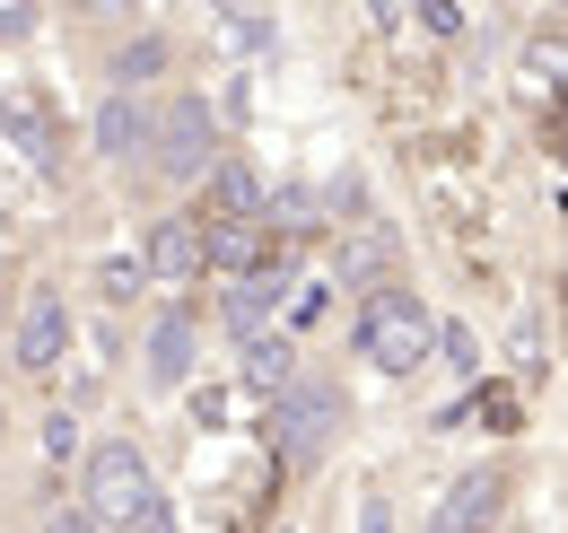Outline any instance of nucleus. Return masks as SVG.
Listing matches in <instances>:
<instances>
[{
  "mask_svg": "<svg viewBox=\"0 0 568 533\" xmlns=\"http://www.w3.org/2000/svg\"><path fill=\"white\" fill-rule=\"evenodd\" d=\"M88 516L97 525H123V533H166V499H158V481H149L132 438H105L88 455Z\"/></svg>",
  "mask_w": 568,
  "mask_h": 533,
  "instance_id": "nucleus-1",
  "label": "nucleus"
},
{
  "mask_svg": "<svg viewBox=\"0 0 568 533\" xmlns=\"http://www.w3.org/2000/svg\"><path fill=\"white\" fill-rule=\"evenodd\" d=\"M428 350H437V324H428V306L412 289H367V306H358V359H376L385 376H412Z\"/></svg>",
  "mask_w": 568,
  "mask_h": 533,
  "instance_id": "nucleus-2",
  "label": "nucleus"
},
{
  "mask_svg": "<svg viewBox=\"0 0 568 533\" xmlns=\"http://www.w3.org/2000/svg\"><path fill=\"white\" fill-rule=\"evenodd\" d=\"M342 411L351 402L333 394V385H315V376H288L281 394H272V446H281V464H324V446H333V429H342Z\"/></svg>",
  "mask_w": 568,
  "mask_h": 533,
  "instance_id": "nucleus-3",
  "label": "nucleus"
},
{
  "mask_svg": "<svg viewBox=\"0 0 568 533\" xmlns=\"http://www.w3.org/2000/svg\"><path fill=\"white\" fill-rule=\"evenodd\" d=\"M149 149H158V175H175V184H193L202 167L219 158V123L202 97H175L158 123H149Z\"/></svg>",
  "mask_w": 568,
  "mask_h": 533,
  "instance_id": "nucleus-4",
  "label": "nucleus"
},
{
  "mask_svg": "<svg viewBox=\"0 0 568 533\" xmlns=\"http://www.w3.org/2000/svg\"><path fill=\"white\" fill-rule=\"evenodd\" d=\"M62 350H71V306H62V289H36L27 298V324H18V368L27 376H53Z\"/></svg>",
  "mask_w": 568,
  "mask_h": 533,
  "instance_id": "nucleus-5",
  "label": "nucleus"
},
{
  "mask_svg": "<svg viewBox=\"0 0 568 533\" xmlns=\"http://www.w3.org/2000/svg\"><path fill=\"white\" fill-rule=\"evenodd\" d=\"M498 507H507V472H464V481L446 490V507L428 516V533H490Z\"/></svg>",
  "mask_w": 568,
  "mask_h": 533,
  "instance_id": "nucleus-6",
  "label": "nucleus"
},
{
  "mask_svg": "<svg viewBox=\"0 0 568 533\" xmlns=\"http://www.w3.org/2000/svg\"><path fill=\"white\" fill-rule=\"evenodd\" d=\"M141 271L149 280H193L202 271V219H158L141 245Z\"/></svg>",
  "mask_w": 568,
  "mask_h": 533,
  "instance_id": "nucleus-7",
  "label": "nucleus"
},
{
  "mask_svg": "<svg viewBox=\"0 0 568 533\" xmlns=\"http://www.w3.org/2000/svg\"><path fill=\"white\" fill-rule=\"evenodd\" d=\"M202 263L227 271V280L254 271L263 263V219H211V228H202Z\"/></svg>",
  "mask_w": 568,
  "mask_h": 533,
  "instance_id": "nucleus-8",
  "label": "nucleus"
},
{
  "mask_svg": "<svg viewBox=\"0 0 568 533\" xmlns=\"http://www.w3.org/2000/svg\"><path fill=\"white\" fill-rule=\"evenodd\" d=\"M193 315H158V333H149V385H193Z\"/></svg>",
  "mask_w": 568,
  "mask_h": 533,
  "instance_id": "nucleus-9",
  "label": "nucleus"
},
{
  "mask_svg": "<svg viewBox=\"0 0 568 533\" xmlns=\"http://www.w3.org/2000/svg\"><path fill=\"white\" fill-rule=\"evenodd\" d=\"M288 376H297V341H281V333H245V385H254V394H281Z\"/></svg>",
  "mask_w": 568,
  "mask_h": 533,
  "instance_id": "nucleus-10",
  "label": "nucleus"
},
{
  "mask_svg": "<svg viewBox=\"0 0 568 533\" xmlns=\"http://www.w3.org/2000/svg\"><path fill=\"white\" fill-rule=\"evenodd\" d=\"M97 149H114V158L149 149V114L132 105V88H114V97H105V114H97Z\"/></svg>",
  "mask_w": 568,
  "mask_h": 533,
  "instance_id": "nucleus-11",
  "label": "nucleus"
},
{
  "mask_svg": "<svg viewBox=\"0 0 568 533\" xmlns=\"http://www.w3.org/2000/svg\"><path fill=\"white\" fill-rule=\"evenodd\" d=\"M211 201H219V219H263V184H254V167L211 158Z\"/></svg>",
  "mask_w": 568,
  "mask_h": 533,
  "instance_id": "nucleus-12",
  "label": "nucleus"
},
{
  "mask_svg": "<svg viewBox=\"0 0 568 533\" xmlns=\"http://www.w3.org/2000/svg\"><path fill=\"white\" fill-rule=\"evenodd\" d=\"M0 132L18 140L36 167H53V123H44V105H36V97H0Z\"/></svg>",
  "mask_w": 568,
  "mask_h": 533,
  "instance_id": "nucleus-13",
  "label": "nucleus"
},
{
  "mask_svg": "<svg viewBox=\"0 0 568 533\" xmlns=\"http://www.w3.org/2000/svg\"><path fill=\"white\" fill-rule=\"evenodd\" d=\"M149 70H166V44H158V36H141V44H123V53H114V79H123V88H141Z\"/></svg>",
  "mask_w": 568,
  "mask_h": 533,
  "instance_id": "nucleus-14",
  "label": "nucleus"
},
{
  "mask_svg": "<svg viewBox=\"0 0 568 533\" xmlns=\"http://www.w3.org/2000/svg\"><path fill=\"white\" fill-rule=\"evenodd\" d=\"M44 455H53V464H71V455H79V420H71V411L44 420Z\"/></svg>",
  "mask_w": 568,
  "mask_h": 533,
  "instance_id": "nucleus-15",
  "label": "nucleus"
},
{
  "mask_svg": "<svg viewBox=\"0 0 568 533\" xmlns=\"http://www.w3.org/2000/svg\"><path fill=\"white\" fill-rule=\"evenodd\" d=\"M376 263H385V245H376V237H358V245H342V280H367Z\"/></svg>",
  "mask_w": 568,
  "mask_h": 533,
  "instance_id": "nucleus-16",
  "label": "nucleus"
},
{
  "mask_svg": "<svg viewBox=\"0 0 568 533\" xmlns=\"http://www.w3.org/2000/svg\"><path fill=\"white\" fill-rule=\"evenodd\" d=\"M132 289H149L141 254H132V263H105V298H132Z\"/></svg>",
  "mask_w": 568,
  "mask_h": 533,
  "instance_id": "nucleus-17",
  "label": "nucleus"
},
{
  "mask_svg": "<svg viewBox=\"0 0 568 533\" xmlns=\"http://www.w3.org/2000/svg\"><path fill=\"white\" fill-rule=\"evenodd\" d=\"M481 420H490V429H516V394H507V385H490V394H481Z\"/></svg>",
  "mask_w": 568,
  "mask_h": 533,
  "instance_id": "nucleus-18",
  "label": "nucleus"
},
{
  "mask_svg": "<svg viewBox=\"0 0 568 533\" xmlns=\"http://www.w3.org/2000/svg\"><path fill=\"white\" fill-rule=\"evenodd\" d=\"M141 9H158V0H79V18H141Z\"/></svg>",
  "mask_w": 568,
  "mask_h": 533,
  "instance_id": "nucleus-19",
  "label": "nucleus"
},
{
  "mask_svg": "<svg viewBox=\"0 0 568 533\" xmlns=\"http://www.w3.org/2000/svg\"><path fill=\"white\" fill-rule=\"evenodd\" d=\"M44 533H105V525H97L88 507H53V516H44Z\"/></svg>",
  "mask_w": 568,
  "mask_h": 533,
  "instance_id": "nucleus-20",
  "label": "nucleus"
},
{
  "mask_svg": "<svg viewBox=\"0 0 568 533\" xmlns=\"http://www.w3.org/2000/svg\"><path fill=\"white\" fill-rule=\"evenodd\" d=\"M420 18L437 27V36H455V27H464V9H455V0H420Z\"/></svg>",
  "mask_w": 568,
  "mask_h": 533,
  "instance_id": "nucleus-21",
  "label": "nucleus"
}]
</instances>
